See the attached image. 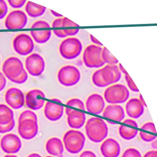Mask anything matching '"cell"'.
Instances as JSON below:
<instances>
[{"label":"cell","instance_id":"cell-1","mask_svg":"<svg viewBox=\"0 0 157 157\" xmlns=\"http://www.w3.org/2000/svg\"><path fill=\"white\" fill-rule=\"evenodd\" d=\"M85 130L90 140L97 143L103 141L108 134L107 125L103 119L98 117H92L88 120Z\"/></svg>","mask_w":157,"mask_h":157},{"label":"cell","instance_id":"cell-2","mask_svg":"<svg viewBox=\"0 0 157 157\" xmlns=\"http://www.w3.org/2000/svg\"><path fill=\"white\" fill-rule=\"evenodd\" d=\"M130 96L129 90L122 84L113 85L104 92V98L109 104L116 105L123 104L128 101Z\"/></svg>","mask_w":157,"mask_h":157},{"label":"cell","instance_id":"cell-3","mask_svg":"<svg viewBox=\"0 0 157 157\" xmlns=\"http://www.w3.org/2000/svg\"><path fill=\"white\" fill-rule=\"evenodd\" d=\"M63 141L65 148L69 152L77 154L83 148L85 137L80 131L70 130L64 135Z\"/></svg>","mask_w":157,"mask_h":157},{"label":"cell","instance_id":"cell-4","mask_svg":"<svg viewBox=\"0 0 157 157\" xmlns=\"http://www.w3.org/2000/svg\"><path fill=\"white\" fill-rule=\"evenodd\" d=\"M82 48L80 40L76 37H69L61 42L59 51L63 58L72 60L77 58L81 54Z\"/></svg>","mask_w":157,"mask_h":157},{"label":"cell","instance_id":"cell-5","mask_svg":"<svg viewBox=\"0 0 157 157\" xmlns=\"http://www.w3.org/2000/svg\"><path fill=\"white\" fill-rule=\"evenodd\" d=\"M103 48L95 45L88 46L84 51L83 60L86 67L90 68H98L105 65L102 59Z\"/></svg>","mask_w":157,"mask_h":157},{"label":"cell","instance_id":"cell-6","mask_svg":"<svg viewBox=\"0 0 157 157\" xmlns=\"http://www.w3.org/2000/svg\"><path fill=\"white\" fill-rule=\"evenodd\" d=\"M81 78L80 71L75 66H64L58 72V81L60 83L66 87L75 85L80 82Z\"/></svg>","mask_w":157,"mask_h":157},{"label":"cell","instance_id":"cell-7","mask_svg":"<svg viewBox=\"0 0 157 157\" xmlns=\"http://www.w3.org/2000/svg\"><path fill=\"white\" fill-rule=\"evenodd\" d=\"M13 45L15 52L20 55L26 56L32 52L34 42L28 34L21 33L14 38Z\"/></svg>","mask_w":157,"mask_h":157},{"label":"cell","instance_id":"cell-8","mask_svg":"<svg viewBox=\"0 0 157 157\" xmlns=\"http://www.w3.org/2000/svg\"><path fill=\"white\" fill-rule=\"evenodd\" d=\"M28 18L24 11L15 10L10 12L5 20V26L8 29H23L27 24Z\"/></svg>","mask_w":157,"mask_h":157},{"label":"cell","instance_id":"cell-9","mask_svg":"<svg viewBox=\"0 0 157 157\" xmlns=\"http://www.w3.org/2000/svg\"><path fill=\"white\" fill-rule=\"evenodd\" d=\"M2 70L6 77L11 81L20 75L24 68L22 62L19 59L10 57L4 62Z\"/></svg>","mask_w":157,"mask_h":157},{"label":"cell","instance_id":"cell-10","mask_svg":"<svg viewBox=\"0 0 157 157\" xmlns=\"http://www.w3.org/2000/svg\"><path fill=\"white\" fill-rule=\"evenodd\" d=\"M25 67L32 76H39L44 71L45 62L40 55L32 54L25 60Z\"/></svg>","mask_w":157,"mask_h":157},{"label":"cell","instance_id":"cell-11","mask_svg":"<svg viewBox=\"0 0 157 157\" xmlns=\"http://www.w3.org/2000/svg\"><path fill=\"white\" fill-rule=\"evenodd\" d=\"M18 132L24 139H32L36 136L38 132L37 122L31 119L21 121L18 122Z\"/></svg>","mask_w":157,"mask_h":157},{"label":"cell","instance_id":"cell-12","mask_svg":"<svg viewBox=\"0 0 157 157\" xmlns=\"http://www.w3.org/2000/svg\"><path fill=\"white\" fill-rule=\"evenodd\" d=\"M22 143L20 138L16 135L9 134L5 135L1 141L2 150L8 154H15L20 151Z\"/></svg>","mask_w":157,"mask_h":157},{"label":"cell","instance_id":"cell-13","mask_svg":"<svg viewBox=\"0 0 157 157\" xmlns=\"http://www.w3.org/2000/svg\"><path fill=\"white\" fill-rule=\"evenodd\" d=\"M45 95L42 91L33 90L28 92L25 97L26 105L28 108L36 111L41 109L45 103Z\"/></svg>","mask_w":157,"mask_h":157},{"label":"cell","instance_id":"cell-14","mask_svg":"<svg viewBox=\"0 0 157 157\" xmlns=\"http://www.w3.org/2000/svg\"><path fill=\"white\" fill-rule=\"evenodd\" d=\"M5 99L6 103L13 109H20L24 105L25 97L23 93L17 88L9 89L6 91Z\"/></svg>","mask_w":157,"mask_h":157},{"label":"cell","instance_id":"cell-15","mask_svg":"<svg viewBox=\"0 0 157 157\" xmlns=\"http://www.w3.org/2000/svg\"><path fill=\"white\" fill-rule=\"evenodd\" d=\"M86 106L88 112L98 115L104 111L105 103L102 96L95 93L88 97L86 102Z\"/></svg>","mask_w":157,"mask_h":157},{"label":"cell","instance_id":"cell-16","mask_svg":"<svg viewBox=\"0 0 157 157\" xmlns=\"http://www.w3.org/2000/svg\"><path fill=\"white\" fill-rule=\"evenodd\" d=\"M104 81L109 85L115 83L121 80V73L116 65H107L101 69Z\"/></svg>","mask_w":157,"mask_h":157},{"label":"cell","instance_id":"cell-17","mask_svg":"<svg viewBox=\"0 0 157 157\" xmlns=\"http://www.w3.org/2000/svg\"><path fill=\"white\" fill-rule=\"evenodd\" d=\"M125 110L128 116L133 119H138L143 115L144 106L139 98H132L126 104Z\"/></svg>","mask_w":157,"mask_h":157},{"label":"cell","instance_id":"cell-18","mask_svg":"<svg viewBox=\"0 0 157 157\" xmlns=\"http://www.w3.org/2000/svg\"><path fill=\"white\" fill-rule=\"evenodd\" d=\"M100 150L104 157H118L121 152V146L117 141L109 138L102 143Z\"/></svg>","mask_w":157,"mask_h":157},{"label":"cell","instance_id":"cell-19","mask_svg":"<svg viewBox=\"0 0 157 157\" xmlns=\"http://www.w3.org/2000/svg\"><path fill=\"white\" fill-rule=\"evenodd\" d=\"M64 107L53 102H47L45 105L44 115L49 121H56L60 120L63 115Z\"/></svg>","mask_w":157,"mask_h":157},{"label":"cell","instance_id":"cell-20","mask_svg":"<svg viewBox=\"0 0 157 157\" xmlns=\"http://www.w3.org/2000/svg\"><path fill=\"white\" fill-rule=\"evenodd\" d=\"M103 116L107 119L121 122L125 117V111L120 105H109L104 110Z\"/></svg>","mask_w":157,"mask_h":157},{"label":"cell","instance_id":"cell-21","mask_svg":"<svg viewBox=\"0 0 157 157\" xmlns=\"http://www.w3.org/2000/svg\"><path fill=\"white\" fill-rule=\"evenodd\" d=\"M67 116L68 124L71 128L79 129L84 125L86 121L84 113L73 110Z\"/></svg>","mask_w":157,"mask_h":157},{"label":"cell","instance_id":"cell-22","mask_svg":"<svg viewBox=\"0 0 157 157\" xmlns=\"http://www.w3.org/2000/svg\"><path fill=\"white\" fill-rule=\"evenodd\" d=\"M46 149L48 154L60 157L63 152V144L60 139L53 137L47 142Z\"/></svg>","mask_w":157,"mask_h":157},{"label":"cell","instance_id":"cell-23","mask_svg":"<svg viewBox=\"0 0 157 157\" xmlns=\"http://www.w3.org/2000/svg\"><path fill=\"white\" fill-rule=\"evenodd\" d=\"M46 9V7L44 6L30 1L27 2L25 6V10L27 15L33 18H36L43 15Z\"/></svg>","mask_w":157,"mask_h":157},{"label":"cell","instance_id":"cell-24","mask_svg":"<svg viewBox=\"0 0 157 157\" xmlns=\"http://www.w3.org/2000/svg\"><path fill=\"white\" fill-rule=\"evenodd\" d=\"M30 33L35 42L38 44H44L51 39L52 31L51 30L31 31Z\"/></svg>","mask_w":157,"mask_h":157},{"label":"cell","instance_id":"cell-25","mask_svg":"<svg viewBox=\"0 0 157 157\" xmlns=\"http://www.w3.org/2000/svg\"><path fill=\"white\" fill-rule=\"evenodd\" d=\"M14 119L13 111L7 105L0 104V124L10 123Z\"/></svg>","mask_w":157,"mask_h":157},{"label":"cell","instance_id":"cell-26","mask_svg":"<svg viewBox=\"0 0 157 157\" xmlns=\"http://www.w3.org/2000/svg\"><path fill=\"white\" fill-rule=\"evenodd\" d=\"M119 134L122 138L126 140H130L136 137L138 130L124 125H121L119 127Z\"/></svg>","mask_w":157,"mask_h":157},{"label":"cell","instance_id":"cell-27","mask_svg":"<svg viewBox=\"0 0 157 157\" xmlns=\"http://www.w3.org/2000/svg\"><path fill=\"white\" fill-rule=\"evenodd\" d=\"M92 80L94 84L99 88H105L109 85L104 81L102 77L101 69L96 71V72L93 74Z\"/></svg>","mask_w":157,"mask_h":157},{"label":"cell","instance_id":"cell-28","mask_svg":"<svg viewBox=\"0 0 157 157\" xmlns=\"http://www.w3.org/2000/svg\"><path fill=\"white\" fill-rule=\"evenodd\" d=\"M102 56V59L105 63H108V65H116L119 63V61L117 59L106 47L103 48Z\"/></svg>","mask_w":157,"mask_h":157},{"label":"cell","instance_id":"cell-29","mask_svg":"<svg viewBox=\"0 0 157 157\" xmlns=\"http://www.w3.org/2000/svg\"><path fill=\"white\" fill-rule=\"evenodd\" d=\"M27 119H31L33 121H36L37 122L38 121L37 116L36 114L30 110H26L21 113L18 119V122Z\"/></svg>","mask_w":157,"mask_h":157},{"label":"cell","instance_id":"cell-30","mask_svg":"<svg viewBox=\"0 0 157 157\" xmlns=\"http://www.w3.org/2000/svg\"><path fill=\"white\" fill-rule=\"evenodd\" d=\"M67 105L70 106L78 108L83 111H85L84 104L83 102L78 98H73L69 100L67 103Z\"/></svg>","mask_w":157,"mask_h":157},{"label":"cell","instance_id":"cell-31","mask_svg":"<svg viewBox=\"0 0 157 157\" xmlns=\"http://www.w3.org/2000/svg\"><path fill=\"white\" fill-rule=\"evenodd\" d=\"M121 157H142V155L137 149L129 148L124 151Z\"/></svg>","mask_w":157,"mask_h":157},{"label":"cell","instance_id":"cell-32","mask_svg":"<svg viewBox=\"0 0 157 157\" xmlns=\"http://www.w3.org/2000/svg\"><path fill=\"white\" fill-rule=\"evenodd\" d=\"M15 125V122L14 119L8 124H0V133L3 134L11 131L14 128Z\"/></svg>","mask_w":157,"mask_h":157},{"label":"cell","instance_id":"cell-33","mask_svg":"<svg viewBox=\"0 0 157 157\" xmlns=\"http://www.w3.org/2000/svg\"><path fill=\"white\" fill-rule=\"evenodd\" d=\"M125 78L127 82V85L130 90L134 92H139V90L136 87V85L135 84L131 78L128 74L125 75Z\"/></svg>","mask_w":157,"mask_h":157},{"label":"cell","instance_id":"cell-34","mask_svg":"<svg viewBox=\"0 0 157 157\" xmlns=\"http://www.w3.org/2000/svg\"><path fill=\"white\" fill-rule=\"evenodd\" d=\"M8 12V7L4 0H0V20L3 19Z\"/></svg>","mask_w":157,"mask_h":157},{"label":"cell","instance_id":"cell-35","mask_svg":"<svg viewBox=\"0 0 157 157\" xmlns=\"http://www.w3.org/2000/svg\"><path fill=\"white\" fill-rule=\"evenodd\" d=\"M27 78H28V75L24 69L20 75L11 80V82L15 83L22 84L27 81Z\"/></svg>","mask_w":157,"mask_h":157},{"label":"cell","instance_id":"cell-36","mask_svg":"<svg viewBox=\"0 0 157 157\" xmlns=\"http://www.w3.org/2000/svg\"><path fill=\"white\" fill-rule=\"evenodd\" d=\"M9 4L14 9L21 8L26 2V0H7Z\"/></svg>","mask_w":157,"mask_h":157},{"label":"cell","instance_id":"cell-37","mask_svg":"<svg viewBox=\"0 0 157 157\" xmlns=\"http://www.w3.org/2000/svg\"><path fill=\"white\" fill-rule=\"evenodd\" d=\"M51 25L44 20H38L35 21L34 23L33 24L31 28H50Z\"/></svg>","mask_w":157,"mask_h":157},{"label":"cell","instance_id":"cell-38","mask_svg":"<svg viewBox=\"0 0 157 157\" xmlns=\"http://www.w3.org/2000/svg\"><path fill=\"white\" fill-rule=\"evenodd\" d=\"M139 135L142 140L146 142H152L157 138V136L154 135L148 134L142 131L139 132Z\"/></svg>","mask_w":157,"mask_h":157},{"label":"cell","instance_id":"cell-39","mask_svg":"<svg viewBox=\"0 0 157 157\" xmlns=\"http://www.w3.org/2000/svg\"><path fill=\"white\" fill-rule=\"evenodd\" d=\"M80 25L77 24L72 20H70L69 18L63 17V19L62 27H79Z\"/></svg>","mask_w":157,"mask_h":157},{"label":"cell","instance_id":"cell-40","mask_svg":"<svg viewBox=\"0 0 157 157\" xmlns=\"http://www.w3.org/2000/svg\"><path fill=\"white\" fill-rule=\"evenodd\" d=\"M141 128L143 130H147V131L152 132L155 134L157 133L155 125H154V123L152 122H148L145 123L143 126L141 127Z\"/></svg>","mask_w":157,"mask_h":157},{"label":"cell","instance_id":"cell-41","mask_svg":"<svg viewBox=\"0 0 157 157\" xmlns=\"http://www.w3.org/2000/svg\"><path fill=\"white\" fill-rule=\"evenodd\" d=\"M63 17H59L56 18L52 24V28H56V27H62V24Z\"/></svg>","mask_w":157,"mask_h":157},{"label":"cell","instance_id":"cell-42","mask_svg":"<svg viewBox=\"0 0 157 157\" xmlns=\"http://www.w3.org/2000/svg\"><path fill=\"white\" fill-rule=\"evenodd\" d=\"M63 32L65 33L68 36H74L78 34L79 31L80 29L77 28L74 29H63Z\"/></svg>","mask_w":157,"mask_h":157},{"label":"cell","instance_id":"cell-43","mask_svg":"<svg viewBox=\"0 0 157 157\" xmlns=\"http://www.w3.org/2000/svg\"><path fill=\"white\" fill-rule=\"evenodd\" d=\"M6 85V80L3 74L0 72V91L5 88Z\"/></svg>","mask_w":157,"mask_h":157},{"label":"cell","instance_id":"cell-44","mask_svg":"<svg viewBox=\"0 0 157 157\" xmlns=\"http://www.w3.org/2000/svg\"><path fill=\"white\" fill-rule=\"evenodd\" d=\"M53 32L56 36L60 38H64L67 37V35L63 32V30H54Z\"/></svg>","mask_w":157,"mask_h":157},{"label":"cell","instance_id":"cell-45","mask_svg":"<svg viewBox=\"0 0 157 157\" xmlns=\"http://www.w3.org/2000/svg\"><path fill=\"white\" fill-rule=\"evenodd\" d=\"M123 123L127 124V125L138 128V124L136 123V121L134 120H131V119H126L125 121H123Z\"/></svg>","mask_w":157,"mask_h":157},{"label":"cell","instance_id":"cell-46","mask_svg":"<svg viewBox=\"0 0 157 157\" xmlns=\"http://www.w3.org/2000/svg\"><path fill=\"white\" fill-rule=\"evenodd\" d=\"M79 157H97L95 153L90 151H83L82 154L80 155Z\"/></svg>","mask_w":157,"mask_h":157},{"label":"cell","instance_id":"cell-47","mask_svg":"<svg viewBox=\"0 0 157 157\" xmlns=\"http://www.w3.org/2000/svg\"><path fill=\"white\" fill-rule=\"evenodd\" d=\"M143 157H157V150H152L146 152Z\"/></svg>","mask_w":157,"mask_h":157},{"label":"cell","instance_id":"cell-48","mask_svg":"<svg viewBox=\"0 0 157 157\" xmlns=\"http://www.w3.org/2000/svg\"><path fill=\"white\" fill-rule=\"evenodd\" d=\"M90 39L91 40L92 42L94 44H96L98 45L101 46H103V44H101V42H100L95 37L93 36L92 34H90Z\"/></svg>","mask_w":157,"mask_h":157},{"label":"cell","instance_id":"cell-49","mask_svg":"<svg viewBox=\"0 0 157 157\" xmlns=\"http://www.w3.org/2000/svg\"><path fill=\"white\" fill-rule=\"evenodd\" d=\"M50 11H51V13L55 17H63V16L61 15V14H60L59 13H58V12H55V11H54V10H49Z\"/></svg>","mask_w":157,"mask_h":157},{"label":"cell","instance_id":"cell-50","mask_svg":"<svg viewBox=\"0 0 157 157\" xmlns=\"http://www.w3.org/2000/svg\"><path fill=\"white\" fill-rule=\"evenodd\" d=\"M119 69L121 71V72H122L124 75H127V74H128V72L126 71V70L124 69V68L123 67V66H122V65L121 63H119Z\"/></svg>","mask_w":157,"mask_h":157},{"label":"cell","instance_id":"cell-51","mask_svg":"<svg viewBox=\"0 0 157 157\" xmlns=\"http://www.w3.org/2000/svg\"><path fill=\"white\" fill-rule=\"evenodd\" d=\"M139 99L140 100V102H141L143 105H144V106L146 107V108H147V106L146 105V103H145V101H144V99L143 97L142 96L141 94H140L139 96Z\"/></svg>","mask_w":157,"mask_h":157},{"label":"cell","instance_id":"cell-52","mask_svg":"<svg viewBox=\"0 0 157 157\" xmlns=\"http://www.w3.org/2000/svg\"><path fill=\"white\" fill-rule=\"evenodd\" d=\"M151 146L153 149L157 150V139L152 141L151 144Z\"/></svg>","mask_w":157,"mask_h":157},{"label":"cell","instance_id":"cell-53","mask_svg":"<svg viewBox=\"0 0 157 157\" xmlns=\"http://www.w3.org/2000/svg\"><path fill=\"white\" fill-rule=\"evenodd\" d=\"M27 157H41V156L37 153H32L27 156Z\"/></svg>","mask_w":157,"mask_h":157},{"label":"cell","instance_id":"cell-54","mask_svg":"<svg viewBox=\"0 0 157 157\" xmlns=\"http://www.w3.org/2000/svg\"><path fill=\"white\" fill-rule=\"evenodd\" d=\"M73 111V109H70V108H67H67H66V114H67V115H68L70 113H71V112H72Z\"/></svg>","mask_w":157,"mask_h":157},{"label":"cell","instance_id":"cell-55","mask_svg":"<svg viewBox=\"0 0 157 157\" xmlns=\"http://www.w3.org/2000/svg\"><path fill=\"white\" fill-rule=\"evenodd\" d=\"M51 100H52V101H54V102H58V103H61V104H62V101H61V100H60L58 99L53 98Z\"/></svg>","mask_w":157,"mask_h":157},{"label":"cell","instance_id":"cell-56","mask_svg":"<svg viewBox=\"0 0 157 157\" xmlns=\"http://www.w3.org/2000/svg\"><path fill=\"white\" fill-rule=\"evenodd\" d=\"M4 157H18L16 155H7L4 156Z\"/></svg>","mask_w":157,"mask_h":157},{"label":"cell","instance_id":"cell-57","mask_svg":"<svg viewBox=\"0 0 157 157\" xmlns=\"http://www.w3.org/2000/svg\"><path fill=\"white\" fill-rule=\"evenodd\" d=\"M107 122L109 123H110L111 124H116L117 123H115V122H111V121H107Z\"/></svg>","mask_w":157,"mask_h":157},{"label":"cell","instance_id":"cell-58","mask_svg":"<svg viewBox=\"0 0 157 157\" xmlns=\"http://www.w3.org/2000/svg\"><path fill=\"white\" fill-rule=\"evenodd\" d=\"M52 157V156H47V157Z\"/></svg>","mask_w":157,"mask_h":157}]
</instances>
